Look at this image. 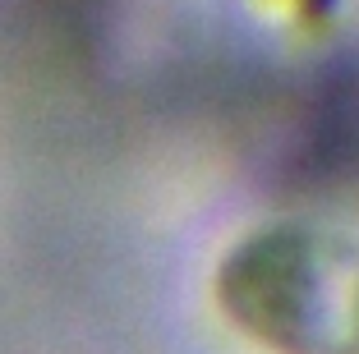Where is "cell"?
<instances>
[{"label": "cell", "instance_id": "obj_1", "mask_svg": "<svg viewBox=\"0 0 359 354\" xmlns=\"http://www.w3.org/2000/svg\"><path fill=\"white\" fill-rule=\"evenodd\" d=\"M222 299L285 354H359V249L267 230L222 271Z\"/></svg>", "mask_w": 359, "mask_h": 354}, {"label": "cell", "instance_id": "obj_2", "mask_svg": "<svg viewBox=\"0 0 359 354\" xmlns=\"http://www.w3.org/2000/svg\"><path fill=\"white\" fill-rule=\"evenodd\" d=\"M295 10L304 14V19H323V14L332 10V0H295Z\"/></svg>", "mask_w": 359, "mask_h": 354}]
</instances>
